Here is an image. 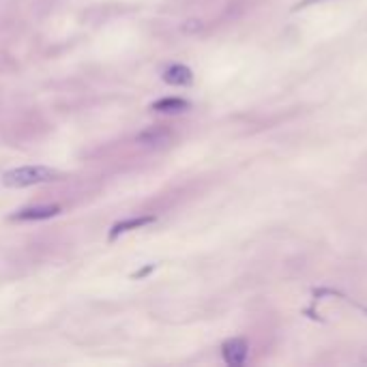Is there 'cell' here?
<instances>
[{
	"mask_svg": "<svg viewBox=\"0 0 367 367\" xmlns=\"http://www.w3.org/2000/svg\"><path fill=\"white\" fill-rule=\"evenodd\" d=\"M56 176H58V172L48 166H22V168L7 170L3 174V185L11 187V189H24V187L52 183V181H56Z\"/></svg>",
	"mask_w": 367,
	"mask_h": 367,
	"instance_id": "6da1fadb",
	"label": "cell"
},
{
	"mask_svg": "<svg viewBox=\"0 0 367 367\" xmlns=\"http://www.w3.org/2000/svg\"><path fill=\"white\" fill-rule=\"evenodd\" d=\"M248 354H250V346L245 339L240 337H232V339H225L223 346H221V356L223 361L230 365V367H238L248 361Z\"/></svg>",
	"mask_w": 367,
	"mask_h": 367,
	"instance_id": "7a4b0ae2",
	"label": "cell"
},
{
	"mask_svg": "<svg viewBox=\"0 0 367 367\" xmlns=\"http://www.w3.org/2000/svg\"><path fill=\"white\" fill-rule=\"evenodd\" d=\"M60 213L58 204H46V206H28L18 211L16 215H11V221H41V219H50L54 215Z\"/></svg>",
	"mask_w": 367,
	"mask_h": 367,
	"instance_id": "3957f363",
	"label": "cell"
},
{
	"mask_svg": "<svg viewBox=\"0 0 367 367\" xmlns=\"http://www.w3.org/2000/svg\"><path fill=\"white\" fill-rule=\"evenodd\" d=\"M164 82L170 86H189L193 82V73L185 65H170L164 71Z\"/></svg>",
	"mask_w": 367,
	"mask_h": 367,
	"instance_id": "277c9868",
	"label": "cell"
},
{
	"mask_svg": "<svg viewBox=\"0 0 367 367\" xmlns=\"http://www.w3.org/2000/svg\"><path fill=\"white\" fill-rule=\"evenodd\" d=\"M155 221V217H132V219H125V221H118V223H114L112 225V230H110V240H116L120 234H125V232H129V230H138V228H144V225H149V223H153Z\"/></svg>",
	"mask_w": 367,
	"mask_h": 367,
	"instance_id": "5b68a950",
	"label": "cell"
},
{
	"mask_svg": "<svg viewBox=\"0 0 367 367\" xmlns=\"http://www.w3.org/2000/svg\"><path fill=\"white\" fill-rule=\"evenodd\" d=\"M151 107L161 114H181V112L189 110V101H185L181 97H164V99L155 101Z\"/></svg>",
	"mask_w": 367,
	"mask_h": 367,
	"instance_id": "8992f818",
	"label": "cell"
},
{
	"mask_svg": "<svg viewBox=\"0 0 367 367\" xmlns=\"http://www.w3.org/2000/svg\"><path fill=\"white\" fill-rule=\"evenodd\" d=\"M166 140H168V134H166V132H161V129H149V132H144V134H140V136H138V142L149 144V147L166 144Z\"/></svg>",
	"mask_w": 367,
	"mask_h": 367,
	"instance_id": "52a82bcc",
	"label": "cell"
},
{
	"mask_svg": "<svg viewBox=\"0 0 367 367\" xmlns=\"http://www.w3.org/2000/svg\"><path fill=\"white\" fill-rule=\"evenodd\" d=\"M153 269H155V265H149V267H144L142 271H138V273H134V277H136V280H140V277H144V275H149V273H151Z\"/></svg>",
	"mask_w": 367,
	"mask_h": 367,
	"instance_id": "ba28073f",
	"label": "cell"
}]
</instances>
